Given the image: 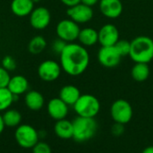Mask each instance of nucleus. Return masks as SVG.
<instances>
[{
    "label": "nucleus",
    "instance_id": "obj_5",
    "mask_svg": "<svg viewBox=\"0 0 153 153\" xmlns=\"http://www.w3.org/2000/svg\"><path fill=\"white\" fill-rule=\"evenodd\" d=\"M14 137L18 145L23 149H32L39 140V132L30 125H20L17 126Z\"/></svg>",
    "mask_w": 153,
    "mask_h": 153
},
{
    "label": "nucleus",
    "instance_id": "obj_19",
    "mask_svg": "<svg viewBox=\"0 0 153 153\" xmlns=\"http://www.w3.org/2000/svg\"><path fill=\"white\" fill-rule=\"evenodd\" d=\"M24 102L29 109L33 111H38L43 108L45 100L40 92L37 91H30L25 94Z\"/></svg>",
    "mask_w": 153,
    "mask_h": 153
},
{
    "label": "nucleus",
    "instance_id": "obj_12",
    "mask_svg": "<svg viewBox=\"0 0 153 153\" xmlns=\"http://www.w3.org/2000/svg\"><path fill=\"white\" fill-rule=\"evenodd\" d=\"M99 33V43L101 47H109L115 46L116 43L119 40V31L116 25L111 23H107L103 25Z\"/></svg>",
    "mask_w": 153,
    "mask_h": 153
},
{
    "label": "nucleus",
    "instance_id": "obj_14",
    "mask_svg": "<svg viewBox=\"0 0 153 153\" xmlns=\"http://www.w3.org/2000/svg\"><path fill=\"white\" fill-rule=\"evenodd\" d=\"M101 13L109 19L118 18L123 13V4L120 0H100Z\"/></svg>",
    "mask_w": 153,
    "mask_h": 153
},
{
    "label": "nucleus",
    "instance_id": "obj_11",
    "mask_svg": "<svg viewBox=\"0 0 153 153\" xmlns=\"http://www.w3.org/2000/svg\"><path fill=\"white\" fill-rule=\"evenodd\" d=\"M51 21V14L48 8L39 6L34 8L30 14V22L32 28L36 30L46 29Z\"/></svg>",
    "mask_w": 153,
    "mask_h": 153
},
{
    "label": "nucleus",
    "instance_id": "obj_25",
    "mask_svg": "<svg viewBox=\"0 0 153 153\" xmlns=\"http://www.w3.org/2000/svg\"><path fill=\"white\" fill-rule=\"evenodd\" d=\"M115 47L122 57L126 56H129L130 49H131V41L125 40V39H119L116 43Z\"/></svg>",
    "mask_w": 153,
    "mask_h": 153
},
{
    "label": "nucleus",
    "instance_id": "obj_35",
    "mask_svg": "<svg viewBox=\"0 0 153 153\" xmlns=\"http://www.w3.org/2000/svg\"><path fill=\"white\" fill-rule=\"evenodd\" d=\"M32 2L35 4V3H39V2H40V0H32Z\"/></svg>",
    "mask_w": 153,
    "mask_h": 153
},
{
    "label": "nucleus",
    "instance_id": "obj_1",
    "mask_svg": "<svg viewBox=\"0 0 153 153\" xmlns=\"http://www.w3.org/2000/svg\"><path fill=\"white\" fill-rule=\"evenodd\" d=\"M90 65V54L81 44L67 43L60 54L62 70L71 76L82 74Z\"/></svg>",
    "mask_w": 153,
    "mask_h": 153
},
{
    "label": "nucleus",
    "instance_id": "obj_29",
    "mask_svg": "<svg viewBox=\"0 0 153 153\" xmlns=\"http://www.w3.org/2000/svg\"><path fill=\"white\" fill-rule=\"evenodd\" d=\"M66 44H67V43H66L65 41H64V40H62V39H56V40L53 42L52 49H53V51H54L55 53L60 55V54L62 53V51L64 50V48H65Z\"/></svg>",
    "mask_w": 153,
    "mask_h": 153
},
{
    "label": "nucleus",
    "instance_id": "obj_8",
    "mask_svg": "<svg viewBox=\"0 0 153 153\" xmlns=\"http://www.w3.org/2000/svg\"><path fill=\"white\" fill-rule=\"evenodd\" d=\"M122 56L117 50L115 46L109 47H101L98 52V60L99 63L107 68H114L117 67Z\"/></svg>",
    "mask_w": 153,
    "mask_h": 153
},
{
    "label": "nucleus",
    "instance_id": "obj_26",
    "mask_svg": "<svg viewBox=\"0 0 153 153\" xmlns=\"http://www.w3.org/2000/svg\"><path fill=\"white\" fill-rule=\"evenodd\" d=\"M2 66L7 70L8 72L9 71H13L16 68V62L14 60V58L11 56H6L3 58L2 60Z\"/></svg>",
    "mask_w": 153,
    "mask_h": 153
},
{
    "label": "nucleus",
    "instance_id": "obj_2",
    "mask_svg": "<svg viewBox=\"0 0 153 153\" xmlns=\"http://www.w3.org/2000/svg\"><path fill=\"white\" fill-rule=\"evenodd\" d=\"M129 56L134 63L149 64L153 59V39L148 36H138L131 41Z\"/></svg>",
    "mask_w": 153,
    "mask_h": 153
},
{
    "label": "nucleus",
    "instance_id": "obj_9",
    "mask_svg": "<svg viewBox=\"0 0 153 153\" xmlns=\"http://www.w3.org/2000/svg\"><path fill=\"white\" fill-rule=\"evenodd\" d=\"M62 67L60 64L54 60L43 61L38 68L39 77L44 82H54L61 74Z\"/></svg>",
    "mask_w": 153,
    "mask_h": 153
},
{
    "label": "nucleus",
    "instance_id": "obj_27",
    "mask_svg": "<svg viewBox=\"0 0 153 153\" xmlns=\"http://www.w3.org/2000/svg\"><path fill=\"white\" fill-rule=\"evenodd\" d=\"M32 153H52V150L47 143L39 142L32 148Z\"/></svg>",
    "mask_w": 153,
    "mask_h": 153
},
{
    "label": "nucleus",
    "instance_id": "obj_31",
    "mask_svg": "<svg viewBox=\"0 0 153 153\" xmlns=\"http://www.w3.org/2000/svg\"><path fill=\"white\" fill-rule=\"evenodd\" d=\"M60 1L67 7H71V6H74V5L81 3V0H60Z\"/></svg>",
    "mask_w": 153,
    "mask_h": 153
},
{
    "label": "nucleus",
    "instance_id": "obj_20",
    "mask_svg": "<svg viewBox=\"0 0 153 153\" xmlns=\"http://www.w3.org/2000/svg\"><path fill=\"white\" fill-rule=\"evenodd\" d=\"M78 40L83 47H91L99 42V33L98 31L91 27L82 29L80 30Z\"/></svg>",
    "mask_w": 153,
    "mask_h": 153
},
{
    "label": "nucleus",
    "instance_id": "obj_15",
    "mask_svg": "<svg viewBox=\"0 0 153 153\" xmlns=\"http://www.w3.org/2000/svg\"><path fill=\"white\" fill-rule=\"evenodd\" d=\"M7 89L13 93V95L20 96L27 92L29 89V82L22 75H14L10 78Z\"/></svg>",
    "mask_w": 153,
    "mask_h": 153
},
{
    "label": "nucleus",
    "instance_id": "obj_18",
    "mask_svg": "<svg viewBox=\"0 0 153 153\" xmlns=\"http://www.w3.org/2000/svg\"><path fill=\"white\" fill-rule=\"evenodd\" d=\"M54 132L56 135L60 139L68 140L73 138V134H74L73 122L65 118L56 121V124L54 126Z\"/></svg>",
    "mask_w": 153,
    "mask_h": 153
},
{
    "label": "nucleus",
    "instance_id": "obj_23",
    "mask_svg": "<svg viewBox=\"0 0 153 153\" xmlns=\"http://www.w3.org/2000/svg\"><path fill=\"white\" fill-rule=\"evenodd\" d=\"M47 47V41L42 36H35L30 39L28 45V49L31 54L37 55L41 53Z\"/></svg>",
    "mask_w": 153,
    "mask_h": 153
},
{
    "label": "nucleus",
    "instance_id": "obj_24",
    "mask_svg": "<svg viewBox=\"0 0 153 153\" xmlns=\"http://www.w3.org/2000/svg\"><path fill=\"white\" fill-rule=\"evenodd\" d=\"M13 101V93L6 88H0V111L7 110Z\"/></svg>",
    "mask_w": 153,
    "mask_h": 153
},
{
    "label": "nucleus",
    "instance_id": "obj_30",
    "mask_svg": "<svg viewBox=\"0 0 153 153\" xmlns=\"http://www.w3.org/2000/svg\"><path fill=\"white\" fill-rule=\"evenodd\" d=\"M125 125H122V124H119V123H115L112 127H111V132H112V134L115 135V136H120L122 135L124 133H125Z\"/></svg>",
    "mask_w": 153,
    "mask_h": 153
},
{
    "label": "nucleus",
    "instance_id": "obj_28",
    "mask_svg": "<svg viewBox=\"0 0 153 153\" xmlns=\"http://www.w3.org/2000/svg\"><path fill=\"white\" fill-rule=\"evenodd\" d=\"M10 74L7 70H5L3 66H0V88H6L9 81H10Z\"/></svg>",
    "mask_w": 153,
    "mask_h": 153
},
{
    "label": "nucleus",
    "instance_id": "obj_34",
    "mask_svg": "<svg viewBox=\"0 0 153 153\" xmlns=\"http://www.w3.org/2000/svg\"><path fill=\"white\" fill-rule=\"evenodd\" d=\"M142 153H153V146H148L146 147Z\"/></svg>",
    "mask_w": 153,
    "mask_h": 153
},
{
    "label": "nucleus",
    "instance_id": "obj_22",
    "mask_svg": "<svg viewBox=\"0 0 153 153\" xmlns=\"http://www.w3.org/2000/svg\"><path fill=\"white\" fill-rule=\"evenodd\" d=\"M3 117V120L4 123V126L6 127H10V128H13V127H17L21 125L22 122V115L21 113L16 110V109H7L4 111Z\"/></svg>",
    "mask_w": 153,
    "mask_h": 153
},
{
    "label": "nucleus",
    "instance_id": "obj_21",
    "mask_svg": "<svg viewBox=\"0 0 153 153\" xmlns=\"http://www.w3.org/2000/svg\"><path fill=\"white\" fill-rule=\"evenodd\" d=\"M131 75L133 79L138 82L146 81L150 76V67L148 64L135 63L131 70Z\"/></svg>",
    "mask_w": 153,
    "mask_h": 153
},
{
    "label": "nucleus",
    "instance_id": "obj_6",
    "mask_svg": "<svg viewBox=\"0 0 153 153\" xmlns=\"http://www.w3.org/2000/svg\"><path fill=\"white\" fill-rule=\"evenodd\" d=\"M133 115L134 111L132 105L126 100H117L110 107V116L115 123L126 126L132 120Z\"/></svg>",
    "mask_w": 153,
    "mask_h": 153
},
{
    "label": "nucleus",
    "instance_id": "obj_17",
    "mask_svg": "<svg viewBox=\"0 0 153 153\" xmlns=\"http://www.w3.org/2000/svg\"><path fill=\"white\" fill-rule=\"evenodd\" d=\"M80 90L74 85H65L59 91V98L68 106H74L81 96Z\"/></svg>",
    "mask_w": 153,
    "mask_h": 153
},
{
    "label": "nucleus",
    "instance_id": "obj_10",
    "mask_svg": "<svg viewBox=\"0 0 153 153\" xmlns=\"http://www.w3.org/2000/svg\"><path fill=\"white\" fill-rule=\"evenodd\" d=\"M66 13L69 19L73 20L78 24L86 23L93 17V10L91 6L79 3L74 6L68 7Z\"/></svg>",
    "mask_w": 153,
    "mask_h": 153
},
{
    "label": "nucleus",
    "instance_id": "obj_13",
    "mask_svg": "<svg viewBox=\"0 0 153 153\" xmlns=\"http://www.w3.org/2000/svg\"><path fill=\"white\" fill-rule=\"evenodd\" d=\"M69 106L65 103L59 97L51 99L48 105H47V110L51 118H53L56 121L65 119L69 112Z\"/></svg>",
    "mask_w": 153,
    "mask_h": 153
},
{
    "label": "nucleus",
    "instance_id": "obj_16",
    "mask_svg": "<svg viewBox=\"0 0 153 153\" xmlns=\"http://www.w3.org/2000/svg\"><path fill=\"white\" fill-rule=\"evenodd\" d=\"M34 9L32 0H13L11 3V10L16 16L25 17L30 15Z\"/></svg>",
    "mask_w": 153,
    "mask_h": 153
},
{
    "label": "nucleus",
    "instance_id": "obj_32",
    "mask_svg": "<svg viewBox=\"0 0 153 153\" xmlns=\"http://www.w3.org/2000/svg\"><path fill=\"white\" fill-rule=\"evenodd\" d=\"M99 2H100V0H81V3L82 4H86V5L91 6V7H92L93 5H95Z\"/></svg>",
    "mask_w": 153,
    "mask_h": 153
},
{
    "label": "nucleus",
    "instance_id": "obj_33",
    "mask_svg": "<svg viewBox=\"0 0 153 153\" xmlns=\"http://www.w3.org/2000/svg\"><path fill=\"white\" fill-rule=\"evenodd\" d=\"M4 127H5V126H4V120H3V117L0 115V134L3 133V131H4Z\"/></svg>",
    "mask_w": 153,
    "mask_h": 153
},
{
    "label": "nucleus",
    "instance_id": "obj_3",
    "mask_svg": "<svg viewBox=\"0 0 153 153\" xmlns=\"http://www.w3.org/2000/svg\"><path fill=\"white\" fill-rule=\"evenodd\" d=\"M73 122V138L78 143H84L91 140L97 133L98 123L95 118L76 117Z\"/></svg>",
    "mask_w": 153,
    "mask_h": 153
},
{
    "label": "nucleus",
    "instance_id": "obj_7",
    "mask_svg": "<svg viewBox=\"0 0 153 153\" xmlns=\"http://www.w3.org/2000/svg\"><path fill=\"white\" fill-rule=\"evenodd\" d=\"M80 26L78 23L71 19H65L60 21L56 25V35L58 39L65 41L66 43H72L78 39L80 33Z\"/></svg>",
    "mask_w": 153,
    "mask_h": 153
},
{
    "label": "nucleus",
    "instance_id": "obj_4",
    "mask_svg": "<svg viewBox=\"0 0 153 153\" xmlns=\"http://www.w3.org/2000/svg\"><path fill=\"white\" fill-rule=\"evenodd\" d=\"M74 110L78 117L95 118L100 111V102L91 94H82L74 103Z\"/></svg>",
    "mask_w": 153,
    "mask_h": 153
}]
</instances>
